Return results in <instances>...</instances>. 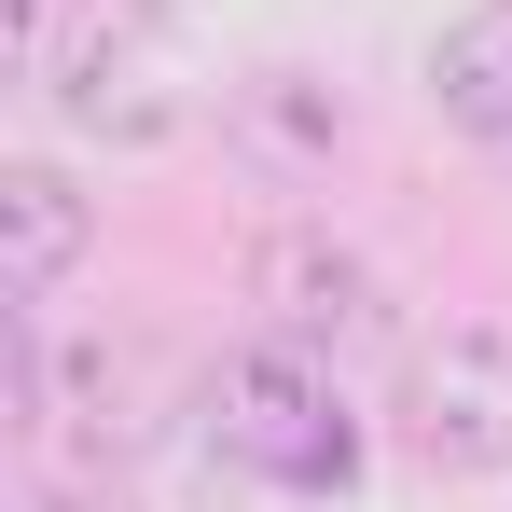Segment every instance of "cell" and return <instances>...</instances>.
Wrapping results in <instances>:
<instances>
[{
	"label": "cell",
	"instance_id": "obj_1",
	"mask_svg": "<svg viewBox=\"0 0 512 512\" xmlns=\"http://www.w3.org/2000/svg\"><path fill=\"white\" fill-rule=\"evenodd\" d=\"M42 97L70 139H111V153H153L194 125V70H180V14L167 0H70L42 28Z\"/></svg>",
	"mask_w": 512,
	"mask_h": 512
},
{
	"label": "cell",
	"instance_id": "obj_2",
	"mask_svg": "<svg viewBox=\"0 0 512 512\" xmlns=\"http://www.w3.org/2000/svg\"><path fill=\"white\" fill-rule=\"evenodd\" d=\"M208 443H222V471H250L277 499H333L346 471H360V416H346V388L319 374V346H291V333L236 346L208 374Z\"/></svg>",
	"mask_w": 512,
	"mask_h": 512
},
{
	"label": "cell",
	"instance_id": "obj_3",
	"mask_svg": "<svg viewBox=\"0 0 512 512\" xmlns=\"http://www.w3.org/2000/svg\"><path fill=\"white\" fill-rule=\"evenodd\" d=\"M402 443H416V471H443V485H499L512 471V333L499 319H457V333L416 346Z\"/></svg>",
	"mask_w": 512,
	"mask_h": 512
},
{
	"label": "cell",
	"instance_id": "obj_4",
	"mask_svg": "<svg viewBox=\"0 0 512 512\" xmlns=\"http://www.w3.org/2000/svg\"><path fill=\"white\" fill-rule=\"evenodd\" d=\"M14 388H28V429L70 443V457H111V471H125V457L153 443V374H139L125 333H42V305H28Z\"/></svg>",
	"mask_w": 512,
	"mask_h": 512
},
{
	"label": "cell",
	"instance_id": "obj_5",
	"mask_svg": "<svg viewBox=\"0 0 512 512\" xmlns=\"http://www.w3.org/2000/svg\"><path fill=\"white\" fill-rule=\"evenodd\" d=\"M250 305H263V333H291V346H346L374 319V263L346 250L333 222H277L250 250Z\"/></svg>",
	"mask_w": 512,
	"mask_h": 512
},
{
	"label": "cell",
	"instance_id": "obj_6",
	"mask_svg": "<svg viewBox=\"0 0 512 512\" xmlns=\"http://www.w3.org/2000/svg\"><path fill=\"white\" fill-rule=\"evenodd\" d=\"M84 250H97V194L56 153H14L0 167V291L14 305H56L70 277H84Z\"/></svg>",
	"mask_w": 512,
	"mask_h": 512
},
{
	"label": "cell",
	"instance_id": "obj_7",
	"mask_svg": "<svg viewBox=\"0 0 512 512\" xmlns=\"http://www.w3.org/2000/svg\"><path fill=\"white\" fill-rule=\"evenodd\" d=\"M429 111H443L457 139L512 153V0H471V14H443V42H429Z\"/></svg>",
	"mask_w": 512,
	"mask_h": 512
},
{
	"label": "cell",
	"instance_id": "obj_8",
	"mask_svg": "<svg viewBox=\"0 0 512 512\" xmlns=\"http://www.w3.org/2000/svg\"><path fill=\"white\" fill-rule=\"evenodd\" d=\"M236 125H250L277 167H319V153L346 139V97L319 84V70H250V84H236Z\"/></svg>",
	"mask_w": 512,
	"mask_h": 512
}]
</instances>
